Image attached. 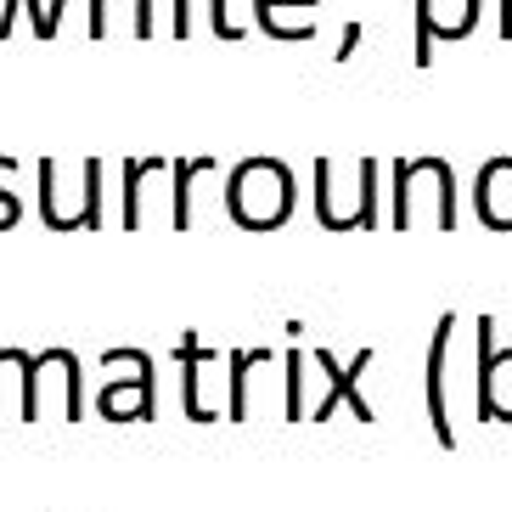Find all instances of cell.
<instances>
[{
    "instance_id": "1",
    "label": "cell",
    "mask_w": 512,
    "mask_h": 512,
    "mask_svg": "<svg viewBox=\"0 0 512 512\" xmlns=\"http://www.w3.org/2000/svg\"><path fill=\"white\" fill-rule=\"evenodd\" d=\"M394 192H389V226L411 231V226H439L456 231V175L439 152H422V158H394Z\"/></svg>"
},
{
    "instance_id": "2",
    "label": "cell",
    "mask_w": 512,
    "mask_h": 512,
    "mask_svg": "<svg viewBox=\"0 0 512 512\" xmlns=\"http://www.w3.org/2000/svg\"><path fill=\"white\" fill-rule=\"evenodd\" d=\"M293 203H299V186H293V169L282 158H237L226 181V214L242 231H276L293 220Z\"/></svg>"
},
{
    "instance_id": "3",
    "label": "cell",
    "mask_w": 512,
    "mask_h": 512,
    "mask_svg": "<svg viewBox=\"0 0 512 512\" xmlns=\"http://www.w3.org/2000/svg\"><path fill=\"white\" fill-rule=\"evenodd\" d=\"M377 164L372 152L366 158H316V220L327 231H372L383 214H377Z\"/></svg>"
},
{
    "instance_id": "4",
    "label": "cell",
    "mask_w": 512,
    "mask_h": 512,
    "mask_svg": "<svg viewBox=\"0 0 512 512\" xmlns=\"http://www.w3.org/2000/svg\"><path fill=\"white\" fill-rule=\"evenodd\" d=\"M40 181V220L51 231H96L102 226V158H79V175L57 158L34 164Z\"/></svg>"
},
{
    "instance_id": "5",
    "label": "cell",
    "mask_w": 512,
    "mask_h": 512,
    "mask_svg": "<svg viewBox=\"0 0 512 512\" xmlns=\"http://www.w3.org/2000/svg\"><path fill=\"white\" fill-rule=\"evenodd\" d=\"M96 417L102 422H158V366L147 349H107L102 383H96Z\"/></svg>"
},
{
    "instance_id": "6",
    "label": "cell",
    "mask_w": 512,
    "mask_h": 512,
    "mask_svg": "<svg viewBox=\"0 0 512 512\" xmlns=\"http://www.w3.org/2000/svg\"><path fill=\"white\" fill-rule=\"evenodd\" d=\"M310 361H316V372H321V394H316V406H310V422H327L338 406L355 411V422H377V406L366 400V389H361V377L372 372V361H377L372 344H366L355 361H338V355L321 344V349H310Z\"/></svg>"
},
{
    "instance_id": "7",
    "label": "cell",
    "mask_w": 512,
    "mask_h": 512,
    "mask_svg": "<svg viewBox=\"0 0 512 512\" xmlns=\"http://www.w3.org/2000/svg\"><path fill=\"white\" fill-rule=\"evenodd\" d=\"M451 338H456V310L434 321V338H428V383H422V406H428V428H434L439 451H456V422H451Z\"/></svg>"
},
{
    "instance_id": "8",
    "label": "cell",
    "mask_w": 512,
    "mask_h": 512,
    "mask_svg": "<svg viewBox=\"0 0 512 512\" xmlns=\"http://www.w3.org/2000/svg\"><path fill=\"white\" fill-rule=\"evenodd\" d=\"M479 422H512V344H496L490 316H479Z\"/></svg>"
},
{
    "instance_id": "9",
    "label": "cell",
    "mask_w": 512,
    "mask_h": 512,
    "mask_svg": "<svg viewBox=\"0 0 512 512\" xmlns=\"http://www.w3.org/2000/svg\"><path fill=\"white\" fill-rule=\"evenodd\" d=\"M479 6L484 0H417V46H411V62L428 68L434 62V46L439 40H467L479 29Z\"/></svg>"
},
{
    "instance_id": "10",
    "label": "cell",
    "mask_w": 512,
    "mask_h": 512,
    "mask_svg": "<svg viewBox=\"0 0 512 512\" xmlns=\"http://www.w3.org/2000/svg\"><path fill=\"white\" fill-rule=\"evenodd\" d=\"M175 361H181V411L192 422H214L209 400H203V372L220 361V349L203 344V332H181L175 338Z\"/></svg>"
},
{
    "instance_id": "11",
    "label": "cell",
    "mask_w": 512,
    "mask_h": 512,
    "mask_svg": "<svg viewBox=\"0 0 512 512\" xmlns=\"http://www.w3.org/2000/svg\"><path fill=\"white\" fill-rule=\"evenodd\" d=\"M473 209L490 231H512V158H490L473 181Z\"/></svg>"
},
{
    "instance_id": "12",
    "label": "cell",
    "mask_w": 512,
    "mask_h": 512,
    "mask_svg": "<svg viewBox=\"0 0 512 512\" xmlns=\"http://www.w3.org/2000/svg\"><path fill=\"white\" fill-rule=\"evenodd\" d=\"M152 0H91V40H113V34H130V40H152Z\"/></svg>"
},
{
    "instance_id": "13",
    "label": "cell",
    "mask_w": 512,
    "mask_h": 512,
    "mask_svg": "<svg viewBox=\"0 0 512 512\" xmlns=\"http://www.w3.org/2000/svg\"><path fill=\"white\" fill-rule=\"evenodd\" d=\"M220 158L214 152H197V158H169V175H175V197H169V226L186 231L192 226V181L197 175H214Z\"/></svg>"
},
{
    "instance_id": "14",
    "label": "cell",
    "mask_w": 512,
    "mask_h": 512,
    "mask_svg": "<svg viewBox=\"0 0 512 512\" xmlns=\"http://www.w3.org/2000/svg\"><path fill=\"white\" fill-rule=\"evenodd\" d=\"M271 361H276L271 349H231V355H226V366H231V377H226V411H231V422H248V383H254L248 372H259V366H271Z\"/></svg>"
},
{
    "instance_id": "15",
    "label": "cell",
    "mask_w": 512,
    "mask_h": 512,
    "mask_svg": "<svg viewBox=\"0 0 512 512\" xmlns=\"http://www.w3.org/2000/svg\"><path fill=\"white\" fill-rule=\"evenodd\" d=\"M310 6H321V0H254V17H259V29L271 34V40H310L316 23L287 17V12H310Z\"/></svg>"
},
{
    "instance_id": "16",
    "label": "cell",
    "mask_w": 512,
    "mask_h": 512,
    "mask_svg": "<svg viewBox=\"0 0 512 512\" xmlns=\"http://www.w3.org/2000/svg\"><path fill=\"white\" fill-rule=\"evenodd\" d=\"M282 372H287V406H282V417L287 422H310V383H316V366H310V349H287L282 355Z\"/></svg>"
},
{
    "instance_id": "17",
    "label": "cell",
    "mask_w": 512,
    "mask_h": 512,
    "mask_svg": "<svg viewBox=\"0 0 512 512\" xmlns=\"http://www.w3.org/2000/svg\"><path fill=\"white\" fill-rule=\"evenodd\" d=\"M169 158H130L124 164V231H141L147 226V197H141V186H147V175H164Z\"/></svg>"
},
{
    "instance_id": "18",
    "label": "cell",
    "mask_w": 512,
    "mask_h": 512,
    "mask_svg": "<svg viewBox=\"0 0 512 512\" xmlns=\"http://www.w3.org/2000/svg\"><path fill=\"white\" fill-rule=\"evenodd\" d=\"M12 175H17V158L0 152V231H12L17 220H23V197L12 192Z\"/></svg>"
},
{
    "instance_id": "19",
    "label": "cell",
    "mask_w": 512,
    "mask_h": 512,
    "mask_svg": "<svg viewBox=\"0 0 512 512\" xmlns=\"http://www.w3.org/2000/svg\"><path fill=\"white\" fill-rule=\"evenodd\" d=\"M209 29H214V40H242V29L231 23V6H226V0H209Z\"/></svg>"
},
{
    "instance_id": "20",
    "label": "cell",
    "mask_w": 512,
    "mask_h": 512,
    "mask_svg": "<svg viewBox=\"0 0 512 512\" xmlns=\"http://www.w3.org/2000/svg\"><path fill=\"white\" fill-rule=\"evenodd\" d=\"M169 34H175V40H186V34H192V0H175V17H169Z\"/></svg>"
},
{
    "instance_id": "21",
    "label": "cell",
    "mask_w": 512,
    "mask_h": 512,
    "mask_svg": "<svg viewBox=\"0 0 512 512\" xmlns=\"http://www.w3.org/2000/svg\"><path fill=\"white\" fill-rule=\"evenodd\" d=\"M361 46V23H349L344 29V40H338V62H349V51Z\"/></svg>"
},
{
    "instance_id": "22",
    "label": "cell",
    "mask_w": 512,
    "mask_h": 512,
    "mask_svg": "<svg viewBox=\"0 0 512 512\" xmlns=\"http://www.w3.org/2000/svg\"><path fill=\"white\" fill-rule=\"evenodd\" d=\"M17 6H23V0H0V40L12 34V12H17Z\"/></svg>"
},
{
    "instance_id": "23",
    "label": "cell",
    "mask_w": 512,
    "mask_h": 512,
    "mask_svg": "<svg viewBox=\"0 0 512 512\" xmlns=\"http://www.w3.org/2000/svg\"><path fill=\"white\" fill-rule=\"evenodd\" d=\"M501 40H512V0H501Z\"/></svg>"
}]
</instances>
